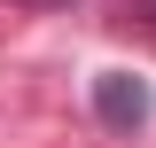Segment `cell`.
<instances>
[{"mask_svg": "<svg viewBox=\"0 0 156 148\" xmlns=\"http://www.w3.org/2000/svg\"><path fill=\"white\" fill-rule=\"evenodd\" d=\"M94 117L109 132H140L156 117V86L140 70H94Z\"/></svg>", "mask_w": 156, "mask_h": 148, "instance_id": "6da1fadb", "label": "cell"}, {"mask_svg": "<svg viewBox=\"0 0 156 148\" xmlns=\"http://www.w3.org/2000/svg\"><path fill=\"white\" fill-rule=\"evenodd\" d=\"M16 8H39V16H47V8H70V0H16Z\"/></svg>", "mask_w": 156, "mask_h": 148, "instance_id": "7a4b0ae2", "label": "cell"}]
</instances>
